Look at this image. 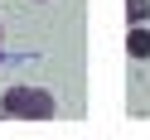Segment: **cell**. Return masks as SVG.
<instances>
[{"label": "cell", "mask_w": 150, "mask_h": 140, "mask_svg": "<svg viewBox=\"0 0 150 140\" xmlns=\"http://www.w3.org/2000/svg\"><path fill=\"white\" fill-rule=\"evenodd\" d=\"M53 97L44 87H5V97H0V116L5 121H53Z\"/></svg>", "instance_id": "obj_1"}, {"label": "cell", "mask_w": 150, "mask_h": 140, "mask_svg": "<svg viewBox=\"0 0 150 140\" xmlns=\"http://www.w3.org/2000/svg\"><path fill=\"white\" fill-rule=\"evenodd\" d=\"M126 53H131V58H150V29H145V24H131V34H126Z\"/></svg>", "instance_id": "obj_2"}, {"label": "cell", "mask_w": 150, "mask_h": 140, "mask_svg": "<svg viewBox=\"0 0 150 140\" xmlns=\"http://www.w3.org/2000/svg\"><path fill=\"white\" fill-rule=\"evenodd\" d=\"M126 20L131 24H145L150 20V0H126Z\"/></svg>", "instance_id": "obj_3"}, {"label": "cell", "mask_w": 150, "mask_h": 140, "mask_svg": "<svg viewBox=\"0 0 150 140\" xmlns=\"http://www.w3.org/2000/svg\"><path fill=\"white\" fill-rule=\"evenodd\" d=\"M0 34H5V29H0Z\"/></svg>", "instance_id": "obj_4"}]
</instances>
